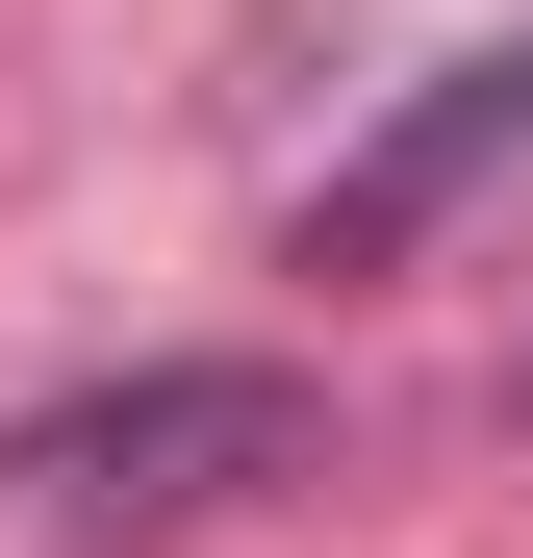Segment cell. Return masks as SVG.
I'll use <instances>...</instances> for the list:
<instances>
[{"mask_svg":"<svg viewBox=\"0 0 533 558\" xmlns=\"http://www.w3.org/2000/svg\"><path fill=\"white\" fill-rule=\"evenodd\" d=\"M483 178H533V26H508V51H432L407 102L305 178V279H407L432 229L483 204Z\"/></svg>","mask_w":533,"mask_h":558,"instance_id":"2","label":"cell"},{"mask_svg":"<svg viewBox=\"0 0 533 558\" xmlns=\"http://www.w3.org/2000/svg\"><path fill=\"white\" fill-rule=\"evenodd\" d=\"M0 483H26V533H178V508H254V483H305V381H280V355H178V381H102V407L0 432Z\"/></svg>","mask_w":533,"mask_h":558,"instance_id":"1","label":"cell"}]
</instances>
